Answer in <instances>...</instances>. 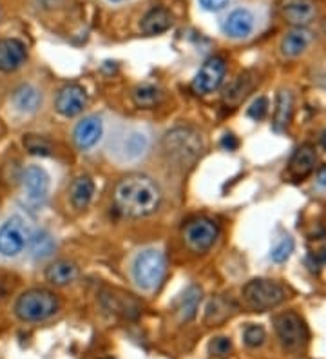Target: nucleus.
Returning a JSON list of instances; mask_svg holds the SVG:
<instances>
[{"label":"nucleus","instance_id":"f3484780","mask_svg":"<svg viewBox=\"0 0 326 359\" xmlns=\"http://www.w3.org/2000/svg\"><path fill=\"white\" fill-rule=\"evenodd\" d=\"M281 13L288 24L304 27L315 17V4L312 0H283Z\"/></svg>","mask_w":326,"mask_h":359},{"label":"nucleus","instance_id":"bb28decb","mask_svg":"<svg viewBox=\"0 0 326 359\" xmlns=\"http://www.w3.org/2000/svg\"><path fill=\"white\" fill-rule=\"evenodd\" d=\"M292 111H294V100L288 91H281L276 100V111H274V131L281 133L288 128V123L292 120Z\"/></svg>","mask_w":326,"mask_h":359},{"label":"nucleus","instance_id":"a878e982","mask_svg":"<svg viewBox=\"0 0 326 359\" xmlns=\"http://www.w3.org/2000/svg\"><path fill=\"white\" fill-rule=\"evenodd\" d=\"M201 303V289L198 285H191L185 289V292L182 294V298L178 302V307H176V314H178V320L182 323H189L191 320H194L196 312Z\"/></svg>","mask_w":326,"mask_h":359},{"label":"nucleus","instance_id":"f257e3e1","mask_svg":"<svg viewBox=\"0 0 326 359\" xmlns=\"http://www.w3.org/2000/svg\"><path fill=\"white\" fill-rule=\"evenodd\" d=\"M161 193L149 176L129 175L114 187V205L129 218H145L160 207Z\"/></svg>","mask_w":326,"mask_h":359},{"label":"nucleus","instance_id":"e433bc0d","mask_svg":"<svg viewBox=\"0 0 326 359\" xmlns=\"http://www.w3.org/2000/svg\"><path fill=\"white\" fill-rule=\"evenodd\" d=\"M318 184L321 185V187H326V165L319 169V172H318Z\"/></svg>","mask_w":326,"mask_h":359},{"label":"nucleus","instance_id":"6e6552de","mask_svg":"<svg viewBox=\"0 0 326 359\" xmlns=\"http://www.w3.org/2000/svg\"><path fill=\"white\" fill-rule=\"evenodd\" d=\"M217 236H219V227L209 218L191 219L183 229V240L194 252H207L216 243Z\"/></svg>","mask_w":326,"mask_h":359},{"label":"nucleus","instance_id":"5701e85b","mask_svg":"<svg viewBox=\"0 0 326 359\" xmlns=\"http://www.w3.org/2000/svg\"><path fill=\"white\" fill-rule=\"evenodd\" d=\"M76 278H79V267H76V263L67 262V259L51 263L46 269V280L55 287H65V285L73 283Z\"/></svg>","mask_w":326,"mask_h":359},{"label":"nucleus","instance_id":"2f4dec72","mask_svg":"<svg viewBox=\"0 0 326 359\" xmlns=\"http://www.w3.org/2000/svg\"><path fill=\"white\" fill-rule=\"evenodd\" d=\"M292 252H294V240H292L290 236H283L281 240L276 243L272 252H270V258H272V262L276 263H283L290 258Z\"/></svg>","mask_w":326,"mask_h":359},{"label":"nucleus","instance_id":"9b49d317","mask_svg":"<svg viewBox=\"0 0 326 359\" xmlns=\"http://www.w3.org/2000/svg\"><path fill=\"white\" fill-rule=\"evenodd\" d=\"M87 105V93L79 83H69L58 91L55 100V109L65 118H73L82 113Z\"/></svg>","mask_w":326,"mask_h":359},{"label":"nucleus","instance_id":"20e7f679","mask_svg":"<svg viewBox=\"0 0 326 359\" xmlns=\"http://www.w3.org/2000/svg\"><path fill=\"white\" fill-rule=\"evenodd\" d=\"M163 149L170 160L189 165L196 162L203 151V140L200 133H196L194 129L178 128L167 133L163 138Z\"/></svg>","mask_w":326,"mask_h":359},{"label":"nucleus","instance_id":"412c9836","mask_svg":"<svg viewBox=\"0 0 326 359\" xmlns=\"http://www.w3.org/2000/svg\"><path fill=\"white\" fill-rule=\"evenodd\" d=\"M13 107L22 114H33L39 111L40 104H42V95H40L39 89L31 83H24L20 88L15 89L13 97Z\"/></svg>","mask_w":326,"mask_h":359},{"label":"nucleus","instance_id":"ea45409f","mask_svg":"<svg viewBox=\"0 0 326 359\" xmlns=\"http://www.w3.org/2000/svg\"><path fill=\"white\" fill-rule=\"evenodd\" d=\"M0 135H2V126H0Z\"/></svg>","mask_w":326,"mask_h":359},{"label":"nucleus","instance_id":"a19ab883","mask_svg":"<svg viewBox=\"0 0 326 359\" xmlns=\"http://www.w3.org/2000/svg\"><path fill=\"white\" fill-rule=\"evenodd\" d=\"M100 359H111V358H100Z\"/></svg>","mask_w":326,"mask_h":359},{"label":"nucleus","instance_id":"ddd939ff","mask_svg":"<svg viewBox=\"0 0 326 359\" xmlns=\"http://www.w3.org/2000/svg\"><path fill=\"white\" fill-rule=\"evenodd\" d=\"M102 305L107 312L122 316L125 320H136L142 312L140 303L130 294L120 292V290H105L102 292Z\"/></svg>","mask_w":326,"mask_h":359},{"label":"nucleus","instance_id":"4468645a","mask_svg":"<svg viewBox=\"0 0 326 359\" xmlns=\"http://www.w3.org/2000/svg\"><path fill=\"white\" fill-rule=\"evenodd\" d=\"M27 60L26 44L18 39L0 40V73H15Z\"/></svg>","mask_w":326,"mask_h":359},{"label":"nucleus","instance_id":"c85d7f7f","mask_svg":"<svg viewBox=\"0 0 326 359\" xmlns=\"http://www.w3.org/2000/svg\"><path fill=\"white\" fill-rule=\"evenodd\" d=\"M133 100L138 107L142 109H152L156 107L161 100V91L156 86H151V83H144V86H138V88L133 91Z\"/></svg>","mask_w":326,"mask_h":359},{"label":"nucleus","instance_id":"4c0bfd02","mask_svg":"<svg viewBox=\"0 0 326 359\" xmlns=\"http://www.w3.org/2000/svg\"><path fill=\"white\" fill-rule=\"evenodd\" d=\"M321 144H322V147L326 149V131L322 133V136H321Z\"/></svg>","mask_w":326,"mask_h":359},{"label":"nucleus","instance_id":"473e14b6","mask_svg":"<svg viewBox=\"0 0 326 359\" xmlns=\"http://www.w3.org/2000/svg\"><path fill=\"white\" fill-rule=\"evenodd\" d=\"M232 351V341L229 337H214L209 345V352L216 358H225L231 354Z\"/></svg>","mask_w":326,"mask_h":359},{"label":"nucleus","instance_id":"4be33fe9","mask_svg":"<svg viewBox=\"0 0 326 359\" xmlns=\"http://www.w3.org/2000/svg\"><path fill=\"white\" fill-rule=\"evenodd\" d=\"M256 82L257 79L254 73H250V71L241 73V75L226 88L225 95H223V102H225L226 105H231V107H236V105H239L248 97V93L252 91Z\"/></svg>","mask_w":326,"mask_h":359},{"label":"nucleus","instance_id":"39448f33","mask_svg":"<svg viewBox=\"0 0 326 359\" xmlns=\"http://www.w3.org/2000/svg\"><path fill=\"white\" fill-rule=\"evenodd\" d=\"M243 299L248 309L256 312H265L279 307L287 299V290L274 280L256 278L243 287Z\"/></svg>","mask_w":326,"mask_h":359},{"label":"nucleus","instance_id":"a211bd4d","mask_svg":"<svg viewBox=\"0 0 326 359\" xmlns=\"http://www.w3.org/2000/svg\"><path fill=\"white\" fill-rule=\"evenodd\" d=\"M318 163V153L315 147L310 144L301 145L296 153L292 154L290 163H288V175L294 180H303L308 175H312Z\"/></svg>","mask_w":326,"mask_h":359},{"label":"nucleus","instance_id":"f704fd0d","mask_svg":"<svg viewBox=\"0 0 326 359\" xmlns=\"http://www.w3.org/2000/svg\"><path fill=\"white\" fill-rule=\"evenodd\" d=\"M231 0H200V6L205 11H210V13H216V11H222Z\"/></svg>","mask_w":326,"mask_h":359},{"label":"nucleus","instance_id":"aec40b11","mask_svg":"<svg viewBox=\"0 0 326 359\" xmlns=\"http://www.w3.org/2000/svg\"><path fill=\"white\" fill-rule=\"evenodd\" d=\"M236 312H238V305H236L231 298L217 296V298H214L212 302L207 305V311H205V323L209 325V327H217V325L225 323L226 320H231Z\"/></svg>","mask_w":326,"mask_h":359},{"label":"nucleus","instance_id":"72a5a7b5","mask_svg":"<svg viewBox=\"0 0 326 359\" xmlns=\"http://www.w3.org/2000/svg\"><path fill=\"white\" fill-rule=\"evenodd\" d=\"M266 113H269V100H266L265 97H257L247 111L248 118L256 120V122H259V120L265 118Z\"/></svg>","mask_w":326,"mask_h":359},{"label":"nucleus","instance_id":"cd10ccee","mask_svg":"<svg viewBox=\"0 0 326 359\" xmlns=\"http://www.w3.org/2000/svg\"><path fill=\"white\" fill-rule=\"evenodd\" d=\"M55 238L48 231H36L31 232V240L27 249L31 250V256L35 259H46L55 252Z\"/></svg>","mask_w":326,"mask_h":359},{"label":"nucleus","instance_id":"6ab92c4d","mask_svg":"<svg viewBox=\"0 0 326 359\" xmlns=\"http://www.w3.org/2000/svg\"><path fill=\"white\" fill-rule=\"evenodd\" d=\"M310 42H312V33L306 27H294L283 36L279 49H281L283 57L296 58L299 57L301 53L306 51Z\"/></svg>","mask_w":326,"mask_h":359},{"label":"nucleus","instance_id":"1a4fd4ad","mask_svg":"<svg viewBox=\"0 0 326 359\" xmlns=\"http://www.w3.org/2000/svg\"><path fill=\"white\" fill-rule=\"evenodd\" d=\"M22 191L31 205H42L49 194V175L40 165H27L22 171Z\"/></svg>","mask_w":326,"mask_h":359},{"label":"nucleus","instance_id":"7ed1b4c3","mask_svg":"<svg viewBox=\"0 0 326 359\" xmlns=\"http://www.w3.org/2000/svg\"><path fill=\"white\" fill-rule=\"evenodd\" d=\"M167 272L165 255L158 249H145L135 258L133 278L135 283L145 292H152L161 285Z\"/></svg>","mask_w":326,"mask_h":359},{"label":"nucleus","instance_id":"c9c22d12","mask_svg":"<svg viewBox=\"0 0 326 359\" xmlns=\"http://www.w3.org/2000/svg\"><path fill=\"white\" fill-rule=\"evenodd\" d=\"M222 144H223V147H225V149H229V151H232V149H236V147H238V140H236L232 135L223 136Z\"/></svg>","mask_w":326,"mask_h":359},{"label":"nucleus","instance_id":"7c9ffc66","mask_svg":"<svg viewBox=\"0 0 326 359\" xmlns=\"http://www.w3.org/2000/svg\"><path fill=\"white\" fill-rule=\"evenodd\" d=\"M266 339V330L261 327V325H247L243 329V341L245 345L250 346V348H257L265 343Z\"/></svg>","mask_w":326,"mask_h":359},{"label":"nucleus","instance_id":"423d86ee","mask_svg":"<svg viewBox=\"0 0 326 359\" xmlns=\"http://www.w3.org/2000/svg\"><path fill=\"white\" fill-rule=\"evenodd\" d=\"M274 329L279 337V343L288 352H301L308 343V329L303 318L296 312H281L274 318Z\"/></svg>","mask_w":326,"mask_h":359},{"label":"nucleus","instance_id":"c756f323","mask_svg":"<svg viewBox=\"0 0 326 359\" xmlns=\"http://www.w3.org/2000/svg\"><path fill=\"white\" fill-rule=\"evenodd\" d=\"M22 142H24V147L29 154H35V156H51L53 154L51 144L43 136L26 135Z\"/></svg>","mask_w":326,"mask_h":359},{"label":"nucleus","instance_id":"0eeeda50","mask_svg":"<svg viewBox=\"0 0 326 359\" xmlns=\"http://www.w3.org/2000/svg\"><path fill=\"white\" fill-rule=\"evenodd\" d=\"M31 240V231L20 216H11L0 225V256L17 258L27 249Z\"/></svg>","mask_w":326,"mask_h":359},{"label":"nucleus","instance_id":"f03ea898","mask_svg":"<svg viewBox=\"0 0 326 359\" xmlns=\"http://www.w3.org/2000/svg\"><path fill=\"white\" fill-rule=\"evenodd\" d=\"M58 298L46 289H29L18 296L15 303V316L24 323H40L58 312Z\"/></svg>","mask_w":326,"mask_h":359},{"label":"nucleus","instance_id":"393cba45","mask_svg":"<svg viewBox=\"0 0 326 359\" xmlns=\"http://www.w3.org/2000/svg\"><path fill=\"white\" fill-rule=\"evenodd\" d=\"M170 26H172V15L165 8H152L140 24L145 35H160L170 29Z\"/></svg>","mask_w":326,"mask_h":359},{"label":"nucleus","instance_id":"2eb2a0df","mask_svg":"<svg viewBox=\"0 0 326 359\" xmlns=\"http://www.w3.org/2000/svg\"><path fill=\"white\" fill-rule=\"evenodd\" d=\"M149 151V136L147 133L140 129H130L118 142V156L123 162H136L144 158Z\"/></svg>","mask_w":326,"mask_h":359},{"label":"nucleus","instance_id":"f8f14e48","mask_svg":"<svg viewBox=\"0 0 326 359\" xmlns=\"http://www.w3.org/2000/svg\"><path fill=\"white\" fill-rule=\"evenodd\" d=\"M254 27H256V17L250 9L238 8L226 15L222 24V29L229 39L243 40L252 35Z\"/></svg>","mask_w":326,"mask_h":359},{"label":"nucleus","instance_id":"9d476101","mask_svg":"<svg viewBox=\"0 0 326 359\" xmlns=\"http://www.w3.org/2000/svg\"><path fill=\"white\" fill-rule=\"evenodd\" d=\"M226 73V64L222 57H212L205 62L192 80V91L196 95H210L222 86Z\"/></svg>","mask_w":326,"mask_h":359},{"label":"nucleus","instance_id":"b1692460","mask_svg":"<svg viewBox=\"0 0 326 359\" xmlns=\"http://www.w3.org/2000/svg\"><path fill=\"white\" fill-rule=\"evenodd\" d=\"M93 196H95V182L89 176L82 175L73 180V184L69 187V198L74 209H87L89 203H91Z\"/></svg>","mask_w":326,"mask_h":359},{"label":"nucleus","instance_id":"58836bf2","mask_svg":"<svg viewBox=\"0 0 326 359\" xmlns=\"http://www.w3.org/2000/svg\"><path fill=\"white\" fill-rule=\"evenodd\" d=\"M111 4H122V2H127V0H107Z\"/></svg>","mask_w":326,"mask_h":359},{"label":"nucleus","instance_id":"dca6fc26","mask_svg":"<svg viewBox=\"0 0 326 359\" xmlns=\"http://www.w3.org/2000/svg\"><path fill=\"white\" fill-rule=\"evenodd\" d=\"M102 133H104V123H102L100 116H96V114L86 116V118L76 123V128L73 131L74 145L80 151L93 149L100 140Z\"/></svg>","mask_w":326,"mask_h":359}]
</instances>
